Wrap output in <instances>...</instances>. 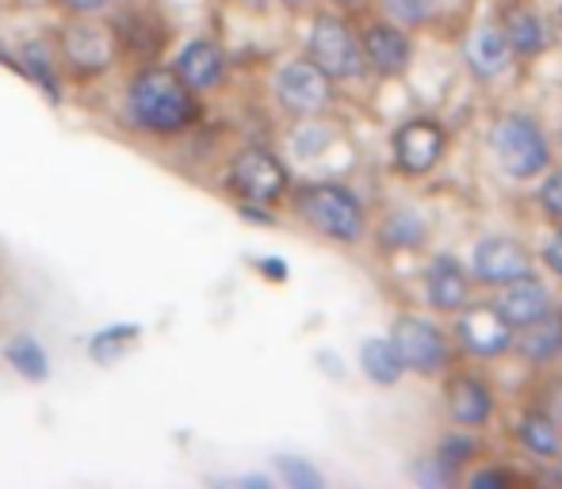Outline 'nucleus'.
<instances>
[{"mask_svg":"<svg viewBox=\"0 0 562 489\" xmlns=\"http://www.w3.org/2000/svg\"><path fill=\"white\" fill-rule=\"evenodd\" d=\"M131 115L142 130L177 134L195 120L192 89L177 73L165 69H142L131 81Z\"/></svg>","mask_w":562,"mask_h":489,"instance_id":"obj_1","label":"nucleus"},{"mask_svg":"<svg viewBox=\"0 0 562 489\" xmlns=\"http://www.w3.org/2000/svg\"><path fill=\"white\" fill-rule=\"evenodd\" d=\"M299 215L334 241H356L363 234V207L340 184H306L295 200Z\"/></svg>","mask_w":562,"mask_h":489,"instance_id":"obj_2","label":"nucleus"},{"mask_svg":"<svg viewBox=\"0 0 562 489\" xmlns=\"http://www.w3.org/2000/svg\"><path fill=\"white\" fill-rule=\"evenodd\" d=\"M494 153L497 164H502L509 177H536V172L548 169V138L543 130L536 126V120L528 115H505L494 130Z\"/></svg>","mask_w":562,"mask_h":489,"instance_id":"obj_3","label":"nucleus"},{"mask_svg":"<svg viewBox=\"0 0 562 489\" xmlns=\"http://www.w3.org/2000/svg\"><path fill=\"white\" fill-rule=\"evenodd\" d=\"M311 61L322 73L348 81V77L363 73V46L356 43V35L345 27V20L337 15H318L311 27Z\"/></svg>","mask_w":562,"mask_h":489,"instance_id":"obj_4","label":"nucleus"},{"mask_svg":"<svg viewBox=\"0 0 562 489\" xmlns=\"http://www.w3.org/2000/svg\"><path fill=\"white\" fill-rule=\"evenodd\" d=\"M229 187L252 203H272L288 187V169L265 149H241L229 164Z\"/></svg>","mask_w":562,"mask_h":489,"instance_id":"obj_5","label":"nucleus"},{"mask_svg":"<svg viewBox=\"0 0 562 489\" xmlns=\"http://www.w3.org/2000/svg\"><path fill=\"white\" fill-rule=\"evenodd\" d=\"M394 349L402 356V367L417 371V375H432L445 364V333L425 318H398L394 321Z\"/></svg>","mask_w":562,"mask_h":489,"instance_id":"obj_6","label":"nucleus"},{"mask_svg":"<svg viewBox=\"0 0 562 489\" xmlns=\"http://www.w3.org/2000/svg\"><path fill=\"white\" fill-rule=\"evenodd\" d=\"M276 96H280L283 107L299 115H314L329 104V73H322L314 61H291V66L280 69L276 77Z\"/></svg>","mask_w":562,"mask_h":489,"instance_id":"obj_7","label":"nucleus"},{"mask_svg":"<svg viewBox=\"0 0 562 489\" xmlns=\"http://www.w3.org/2000/svg\"><path fill=\"white\" fill-rule=\"evenodd\" d=\"M456 337L471 356H502L513 344V326L490 306H467V314H459Z\"/></svg>","mask_w":562,"mask_h":489,"instance_id":"obj_8","label":"nucleus"},{"mask_svg":"<svg viewBox=\"0 0 562 489\" xmlns=\"http://www.w3.org/2000/svg\"><path fill=\"white\" fill-rule=\"evenodd\" d=\"M445 153V130L432 120H409L394 130V164L402 172H429Z\"/></svg>","mask_w":562,"mask_h":489,"instance_id":"obj_9","label":"nucleus"},{"mask_svg":"<svg viewBox=\"0 0 562 489\" xmlns=\"http://www.w3.org/2000/svg\"><path fill=\"white\" fill-rule=\"evenodd\" d=\"M494 310L502 314L513 329H528L551 314V295L536 275H520V280L505 283L502 295H497V303H494Z\"/></svg>","mask_w":562,"mask_h":489,"instance_id":"obj_10","label":"nucleus"},{"mask_svg":"<svg viewBox=\"0 0 562 489\" xmlns=\"http://www.w3.org/2000/svg\"><path fill=\"white\" fill-rule=\"evenodd\" d=\"M474 275L482 283H505L520 280V275H532V257L509 238H486L474 249Z\"/></svg>","mask_w":562,"mask_h":489,"instance_id":"obj_11","label":"nucleus"},{"mask_svg":"<svg viewBox=\"0 0 562 489\" xmlns=\"http://www.w3.org/2000/svg\"><path fill=\"white\" fill-rule=\"evenodd\" d=\"M61 46H66V58L74 61L81 73H100V69L112 66L115 58V43L104 27H92V23H69L66 35H61Z\"/></svg>","mask_w":562,"mask_h":489,"instance_id":"obj_12","label":"nucleus"},{"mask_svg":"<svg viewBox=\"0 0 562 489\" xmlns=\"http://www.w3.org/2000/svg\"><path fill=\"white\" fill-rule=\"evenodd\" d=\"M509 54H513L509 38H505L497 27H474L463 43L467 66H471V73L482 77V81L505 73V69H509Z\"/></svg>","mask_w":562,"mask_h":489,"instance_id":"obj_13","label":"nucleus"},{"mask_svg":"<svg viewBox=\"0 0 562 489\" xmlns=\"http://www.w3.org/2000/svg\"><path fill=\"white\" fill-rule=\"evenodd\" d=\"M360 46H363V58L386 77L402 73V69L409 66V38L402 35L398 27H391V23H371V27L363 31Z\"/></svg>","mask_w":562,"mask_h":489,"instance_id":"obj_14","label":"nucleus"},{"mask_svg":"<svg viewBox=\"0 0 562 489\" xmlns=\"http://www.w3.org/2000/svg\"><path fill=\"white\" fill-rule=\"evenodd\" d=\"M223 66H226V58H223V50H218L215 43H188L184 50H180V58H177V77L188 84L192 92H200V89H215L218 84V77H223Z\"/></svg>","mask_w":562,"mask_h":489,"instance_id":"obj_15","label":"nucleus"},{"mask_svg":"<svg viewBox=\"0 0 562 489\" xmlns=\"http://www.w3.org/2000/svg\"><path fill=\"white\" fill-rule=\"evenodd\" d=\"M448 409L459 424H482L494 409V398H490L486 383H479L474 375H459L448 383Z\"/></svg>","mask_w":562,"mask_h":489,"instance_id":"obj_16","label":"nucleus"},{"mask_svg":"<svg viewBox=\"0 0 562 489\" xmlns=\"http://www.w3.org/2000/svg\"><path fill=\"white\" fill-rule=\"evenodd\" d=\"M429 303L437 310H463L467 306V272L451 257H440L429 268Z\"/></svg>","mask_w":562,"mask_h":489,"instance_id":"obj_17","label":"nucleus"},{"mask_svg":"<svg viewBox=\"0 0 562 489\" xmlns=\"http://www.w3.org/2000/svg\"><path fill=\"white\" fill-rule=\"evenodd\" d=\"M502 35L509 38L513 54H525V58H532V54L543 50V23H540V15H536L528 4L505 8Z\"/></svg>","mask_w":562,"mask_h":489,"instance_id":"obj_18","label":"nucleus"},{"mask_svg":"<svg viewBox=\"0 0 562 489\" xmlns=\"http://www.w3.org/2000/svg\"><path fill=\"white\" fill-rule=\"evenodd\" d=\"M517 436H520V444H525L528 452L543 455V459H551V455L562 452L559 421H555V417L543 413V409H536V413H528L525 421H520Z\"/></svg>","mask_w":562,"mask_h":489,"instance_id":"obj_19","label":"nucleus"},{"mask_svg":"<svg viewBox=\"0 0 562 489\" xmlns=\"http://www.w3.org/2000/svg\"><path fill=\"white\" fill-rule=\"evenodd\" d=\"M360 364L375 383H394L402 375V356L394 349V341H368L360 349Z\"/></svg>","mask_w":562,"mask_h":489,"instance_id":"obj_20","label":"nucleus"},{"mask_svg":"<svg viewBox=\"0 0 562 489\" xmlns=\"http://www.w3.org/2000/svg\"><path fill=\"white\" fill-rule=\"evenodd\" d=\"M425 241V223L414 211H394L383 226V244L386 249H417Z\"/></svg>","mask_w":562,"mask_h":489,"instance_id":"obj_21","label":"nucleus"},{"mask_svg":"<svg viewBox=\"0 0 562 489\" xmlns=\"http://www.w3.org/2000/svg\"><path fill=\"white\" fill-rule=\"evenodd\" d=\"M520 349H525V356H532V360H551L562 349V321H555L548 314L543 321L528 326V337H525Z\"/></svg>","mask_w":562,"mask_h":489,"instance_id":"obj_22","label":"nucleus"},{"mask_svg":"<svg viewBox=\"0 0 562 489\" xmlns=\"http://www.w3.org/2000/svg\"><path fill=\"white\" fill-rule=\"evenodd\" d=\"M4 356L23 378H46V352L38 349L31 337H15V341L4 349Z\"/></svg>","mask_w":562,"mask_h":489,"instance_id":"obj_23","label":"nucleus"},{"mask_svg":"<svg viewBox=\"0 0 562 489\" xmlns=\"http://www.w3.org/2000/svg\"><path fill=\"white\" fill-rule=\"evenodd\" d=\"M386 15H391L394 23H406V27H417V23L429 20L432 12V0H383Z\"/></svg>","mask_w":562,"mask_h":489,"instance_id":"obj_24","label":"nucleus"},{"mask_svg":"<svg viewBox=\"0 0 562 489\" xmlns=\"http://www.w3.org/2000/svg\"><path fill=\"white\" fill-rule=\"evenodd\" d=\"M134 333H138V329H126V326H119V329H108V333H100L97 341H92V356L100 360V364H108V360H115L119 352L126 349V344L134 341Z\"/></svg>","mask_w":562,"mask_h":489,"instance_id":"obj_25","label":"nucleus"},{"mask_svg":"<svg viewBox=\"0 0 562 489\" xmlns=\"http://www.w3.org/2000/svg\"><path fill=\"white\" fill-rule=\"evenodd\" d=\"M280 475H283V482H291V486H299V489L322 486V478L314 475L306 463H299V459H280Z\"/></svg>","mask_w":562,"mask_h":489,"instance_id":"obj_26","label":"nucleus"},{"mask_svg":"<svg viewBox=\"0 0 562 489\" xmlns=\"http://www.w3.org/2000/svg\"><path fill=\"white\" fill-rule=\"evenodd\" d=\"M540 203H543V211H548L551 218H562V169H559V172H551V177L543 180Z\"/></svg>","mask_w":562,"mask_h":489,"instance_id":"obj_27","label":"nucleus"},{"mask_svg":"<svg viewBox=\"0 0 562 489\" xmlns=\"http://www.w3.org/2000/svg\"><path fill=\"white\" fill-rule=\"evenodd\" d=\"M471 452H474V444H471L467 436H448V440H445V447H440L437 459L445 463V467H459V463H463Z\"/></svg>","mask_w":562,"mask_h":489,"instance_id":"obj_28","label":"nucleus"},{"mask_svg":"<svg viewBox=\"0 0 562 489\" xmlns=\"http://www.w3.org/2000/svg\"><path fill=\"white\" fill-rule=\"evenodd\" d=\"M543 394H548V398H543V413L555 417V421L562 424V378H555Z\"/></svg>","mask_w":562,"mask_h":489,"instance_id":"obj_29","label":"nucleus"},{"mask_svg":"<svg viewBox=\"0 0 562 489\" xmlns=\"http://www.w3.org/2000/svg\"><path fill=\"white\" fill-rule=\"evenodd\" d=\"M543 257H548V264L555 268V272L562 275V230L555 234V238L548 241V249H543Z\"/></svg>","mask_w":562,"mask_h":489,"instance_id":"obj_30","label":"nucleus"},{"mask_svg":"<svg viewBox=\"0 0 562 489\" xmlns=\"http://www.w3.org/2000/svg\"><path fill=\"white\" fill-rule=\"evenodd\" d=\"M61 4H66L69 12H77V15H89V12H100V8H104V0H61Z\"/></svg>","mask_w":562,"mask_h":489,"instance_id":"obj_31","label":"nucleus"},{"mask_svg":"<svg viewBox=\"0 0 562 489\" xmlns=\"http://www.w3.org/2000/svg\"><path fill=\"white\" fill-rule=\"evenodd\" d=\"M494 482H509V475H497V470H490V475L474 478V486H494Z\"/></svg>","mask_w":562,"mask_h":489,"instance_id":"obj_32","label":"nucleus"},{"mask_svg":"<svg viewBox=\"0 0 562 489\" xmlns=\"http://www.w3.org/2000/svg\"><path fill=\"white\" fill-rule=\"evenodd\" d=\"M288 4H295V8H299V4H306V0H288Z\"/></svg>","mask_w":562,"mask_h":489,"instance_id":"obj_33","label":"nucleus"},{"mask_svg":"<svg viewBox=\"0 0 562 489\" xmlns=\"http://www.w3.org/2000/svg\"><path fill=\"white\" fill-rule=\"evenodd\" d=\"M340 4H356V0H340Z\"/></svg>","mask_w":562,"mask_h":489,"instance_id":"obj_34","label":"nucleus"},{"mask_svg":"<svg viewBox=\"0 0 562 489\" xmlns=\"http://www.w3.org/2000/svg\"><path fill=\"white\" fill-rule=\"evenodd\" d=\"M559 455H562V452H559Z\"/></svg>","mask_w":562,"mask_h":489,"instance_id":"obj_35","label":"nucleus"}]
</instances>
